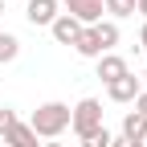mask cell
<instances>
[{
	"label": "cell",
	"mask_w": 147,
	"mask_h": 147,
	"mask_svg": "<svg viewBox=\"0 0 147 147\" xmlns=\"http://www.w3.org/2000/svg\"><path fill=\"white\" fill-rule=\"evenodd\" d=\"M29 127H33L37 139H61L69 131V106L65 102H41V106L33 110Z\"/></svg>",
	"instance_id": "1"
},
{
	"label": "cell",
	"mask_w": 147,
	"mask_h": 147,
	"mask_svg": "<svg viewBox=\"0 0 147 147\" xmlns=\"http://www.w3.org/2000/svg\"><path fill=\"white\" fill-rule=\"evenodd\" d=\"M69 131L78 135V139L102 131V102L98 98H82L78 106H69Z\"/></svg>",
	"instance_id": "2"
},
{
	"label": "cell",
	"mask_w": 147,
	"mask_h": 147,
	"mask_svg": "<svg viewBox=\"0 0 147 147\" xmlns=\"http://www.w3.org/2000/svg\"><path fill=\"white\" fill-rule=\"evenodd\" d=\"M25 16H29L33 29H49L61 16V4H57V0H29V4H25Z\"/></svg>",
	"instance_id": "3"
},
{
	"label": "cell",
	"mask_w": 147,
	"mask_h": 147,
	"mask_svg": "<svg viewBox=\"0 0 147 147\" xmlns=\"http://www.w3.org/2000/svg\"><path fill=\"white\" fill-rule=\"evenodd\" d=\"M65 16H74L82 29L102 21V0H65Z\"/></svg>",
	"instance_id": "4"
},
{
	"label": "cell",
	"mask_w": 147,
	"mask_h": 147,
	"mask_svg": "<svg viewBox=\"0 0 147 147\" xmlns=\"http://www.w3.org/2000/svg\"><path fill=\"white\" fill-rule=\"evenodd\" d=\"M139 78H135V74H127V78H119V82H110L106 86V98L110 102H135V94H139Z\"/></svg>",
	"instance_id": "5"
},
{
	"label": "cell",
	"mask_w": 147,
	"mask_h": 147,
	"mask_svg": "<svg viewBox=\"0 0 147 147\" xmlns=\"http://www.w3.org/2000/svg\"><path fill=\"white\" fill-rule=\"evenodd\" d=\"M127 74H131V69H127V61L119 57V53H102V57H98V78L110 86V82H119V78H127Z\"/></svg>",
	"instance_id": "6"
},
{
	"label": "cell",
	"mask_w": 147,
	"mask_h": 147,
	"mask_svg": "<svg viewBox=\"0 0 147 147\" xmlns=\"http://www.w3.org/2000/svg\"><path fill=\"white\" fill-rule=\"evenodd\" d=\"M0 143H4V147H41V143H37V135H33V127L21 123V119L4 131V139H0Z\"/></svg>",
	"instance_id": "7"
},
{
	"label": "cell",
	"mask_w": 147,
	"mask_h": 147,
	"mask_svg": "<svg viewBox=\"0 0 147 147\" xmlns=\"http://www.w3.org/2000/svg\"><path fill=\"white\" fill-rule=\"evenodd\" d=\"M49 33H53V41H57V45H74V41H78V33H82V25L78 21H74V16H57V21H53L49 25Z\"/></svg>",
	"instance_id": "8"
},
{
	"label": "cell",
	"mask_w": 147,
	"mask_h": 147,
	"mask_svg": "<svg viewBox=\"0 0 147 147\" xmlns=\"http://www.w3.org/2000/svg\"><path fill=\"white\" fill-rule=\"evenodd\" d=\"M74 53H78V57H90V61H98V57H102V45H98V33H94V25L78 33V41H74Z\"/></svg>",
	"instance_id": "9"
},
{
	"label": "cell",
	"mask_w": 147,
	"mask_h": 147,
	"mask_svg": "<svg viewBox=\"0 0 147 147\" xmlns=\"http://www.w3.org/2000/svg\"><path fill=\"white\" fill-rule=\"evenodd\" d=\"M147 135V119L135 115V110H127V119H123V139H131V143H143Z\"/></svg>",
	"instance_id": "10"
},
{
	"label": "cell",
	"mask_w": 147,
	"mask_h": 147,
	"mask_svg": "<svg viewBox=\"0 0 147 147\" xmlns=\"http://www.w3.org/2000/svg\"><path fill=\"white\" fill-rule=\"evenodd\" d=\"M94 33H98V45H102V53H115L119 37H123V33H119V25H115V21H98V25H94Z\"/></svg>",
	"instance_id": "11"
},
{
	"label": "cell",
	"mask_w": 147,
	"mask_h": 147,
	"mask_svg": "<svg viewBox=\"0 0 147 147\" xmlns=\"http://www.w3.org/2000/svg\"><path fill=\"white\" fill-rule=\"evenodd\" d=\"M21 57V37L16 33H0V65H8Z\"/></svg>",
	"instance_id": "12"
},
{
	"label": "cell",
	"mask_w": 147,
	"mask_h": 147,
	"mask_svg": "<svg viewBox=\"0 0 147 147\" xmlns=\"http://www.w3.org/2000/svg\"><path fill=\"white\" fill-rule=\"evenodd\" d=\"M102 12H110L115 21H127L135 16V0H102Z\"/></svg>",
	"instance_id": "13"
},
{
	"label": "cell",
	"mask_w": 147,
	"mask_h": 147,
	"mask_svg": "<svg viewBox=\"0 0 147 147\" xmlns=\"http://www.w3.org/2000/svg\"><path fill=\"white\" fill-rule=\"evenodd\" d=\"M82 147H110V131L102 127V131H94V135H86V139H82Z\"/></svg>",
	"instance_id": "14"
},
{
	"label": "cell",
	"mask_w": 147,
	"mask_h": 147,
	"mask_svg": "<svg viewBox=\"0 0 147 147\" xmlns=\"http://www.w3.org/2000/svg\"><path fill=\"white\" fill-rule=\"evenodd\" d=\"M12 123H16V110L12 106H0V139H4V131H8Z\"/></svg>",
	"instance_id": "15"
},
{
	"label": "cell",
	"mask_w": 147,
	"mask_h": 147,
	"mask_svg": "<svg viewBox=\"0 0 147 147\" xmlns=\"http://www.w3.org/2000/svg\"><path fill=\"white\" fill-rule=\"evenodd\" d=\"M135 115L147 119V90H139V94H135Z\"/></svg>",
	"instance_id": "16"
},
{
	"label": "cell",
	"mask_w": 147,
	"mask_h": 147,
	"mask_svg": "<svg viewBox=\"0 0 147 147\" xmlns=\"http://www.w3.org/2000/svg\"><path fill=\"white\" fill-rule=\"evenodd\" d=\"M110 147H143V143H131V139H123V135H110Z\"/></svg>",
	"instance_id": "17"
},
{
	"label": "cell",
	"mask_w": 147,
	"mask_h": 147,
	"mask_svg": "<svg viewBox=\"0 0 147 147\" xmlns=\"http://www.w3.org/2000/svg\"><path fill=\"white\" fill-rule=\"evenodd\" d=\"M135 12L143 16V21H147V0H135Z\"/></svg>",
	"instance_id": "18"
},
{
	"label": "cell",
	"mask_w": 147,
	"mask_h": 147,
	"mask_svg": "<svg viewBox=\"0 0 147 147\" xmlns=\"http://www.w3.org/2000/svg\"><path fill=\"white\" fill-rule=\"evenodd\" d=\"M139 45L147 49V21H143V29H139Z\"/></svg>",
	"instance_id": "19"
},
{
	"label": "cell",
	"mask_w": 147,
	"mask_h": 147,
	"mask_svg": "<svg viewBox=\"0 0 147 147\" xmlns=\"http://www.w3.org/2000/svg\"><path fill=\"white\" fill-rule=\"evenodd\" d=\"M41 147H65V143H41Z\"/></svg>",
	"instance_id": "20"
},
{
	"label": "cell",
	"mask_w": 147,
	"mask_h": 147,
	"mask_svg": "<svg viewBox=\"0 0 147 147\" xmlns=\"http://www.w3.org/2000/svg\"><path fill=\"white\" fill-rule=\"evenodd\" d=\"M143 82H147V65H143Z\"/></svg>",
	"instance_id": "21"
},
{
	"label": "cell",
	"mask_w": 147,
	"mask_h": 147,
	"mask_svg": "<svg viewBox=\"0 0 147 147\" xmlns=\"http://www.w3.org/2000/svg\"><path fill=\"white\" fill-rule=\"evenodd\" d=\"M0 12H4V0H0Z\"/></svg>",
	"instance_id": "22"
},
{
	"label": "cell",
	"mask_w": 147,
	"mask_h": 147,
	"mask_svg": "<svg viewBox=\"0 0 147 147\" xmlns=\"http://www.w3.org/2000/svg\"><path fill=\"white\" fill-rule=\"evenodd\" d=\"M143 147H147V135H143Z\"/></svg>",
	"instance_id": "23"
},
{
	"label": "cell",
	"mask_w": 147,
	"mask_h": 147,
	"mask_svg": "<svg viewBox=\"0 0 147 147\" xmlns=\"http://www.w3.org/2000/svg\"><path fill=\"white\" fill-rule=\"evenodd\" d=\"M0 147H4V143H0Z\"/></svg>",
	"instance_id": "24"
}]
</instances>
